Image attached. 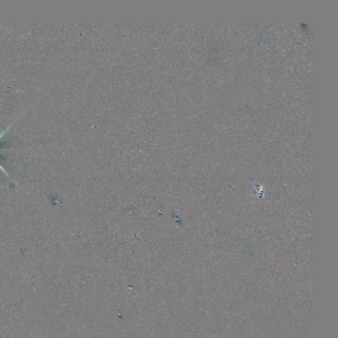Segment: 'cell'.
I'll use <instances>...</instances> for the list:
<instances>
[{"instance_id": "obj_1", "label": "cell", "mask_w": 338, "mask_h": 338, "mask_svg": "<svg viewBox=\"0 0 338 338\" xmlns=\"http://www.w3.org/2000/svg\"><path fill=\"white\" fill-rule=\"evenodd\" d=\"M0 170H1V171H2V172H3V173H4V174H5V175H6V176H9V175H8V174H7V173H6V172H5V170L3 169V168H2V167H1V166H0Z\"/></svg>"}]
</instances>
